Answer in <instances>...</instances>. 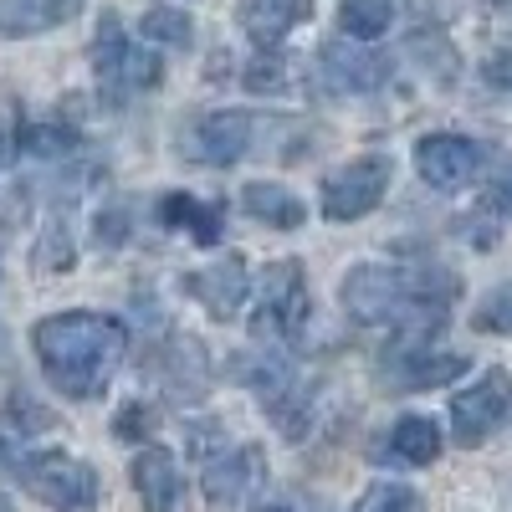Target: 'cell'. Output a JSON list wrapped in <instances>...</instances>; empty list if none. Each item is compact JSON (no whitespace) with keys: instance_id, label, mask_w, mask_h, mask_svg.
<instances>
[{"instance_id":"6da1fadb","label":"cell","mask_w":512,"mask_h":512,"mask_svg":"<svg viewBox=\"0 0 512 512\" xmlns=\"http://www.w3.org/2000/svg\"><path fill=\"white\" fill-rule=\"evenodd\" d=\"M461 297V277L420 262V267H384V262H364L344 277L338 303L344 313L364 328H395V344H425L446 328V313Z\"/></svg>"},{"instance_id":"7a4b0ae2","label":"cell","mask_w":512,"mask_h":512,"mask_svg":"<svg viewBox=\"0 0 512 512\" xmlns=\"http://www.w3.org/2000/svg\"><path fill=\"white\" fill-rule=\"evenodd\" d=\"M31 349L57 395L98 400L108 390L113 369L123 364L128 328L108 313H52L31 328Z\"/></svg>"},{"instance_id":"3957f363","label":"cell","mask_w":512,"mask_h":512,"mask_svg":"<svg viewBox=\"0 0 512 512\" xmlns=\"http://www.w3.org/2000/svg\"><path fill=\"white\" fill-rule=\"evenodd\" d=\"M241 379L256 395V405L267 410V420L282 431V441H303L313 431V410H318V390L308 379H297V364L287 359V349H256L241 359Z\"/></svg>"},{"instance_id":"277c9868","label":"cell","mask_w":512,"mask_h":512,"mask_svg":"<svg viewBox=\"0 0 512 512\" xmlns=\"http://www.w3.org/2000/svg\"><path fill=\"white\" fill-rule=\"evenodd\" d=\"M159 77H164L159 52L139 47V41L123 31V21L108 11L98 21V31H93V82H98V98L108 108H128V98L159 88Z\"/></svg>"},{"instance_id":"5b68a950","label":"cell","mask_w":512,"mask_h":512,"mask_svg":"<svg viewBox=\"0 0 512 512\" xmlns=\"http://www.w3.org/2000/svg\"><path fill=\"white\" fill-rule=\"evenodd\" d=\"M313 318V297H308V277L303 262H272L256 282V308H251V338L262 349H292L303 344Z\"/></svg>"},{"instance_id":"8992f818","label":"cell","mask_w":512,"mask_h":512,"mask_svg":"<svg viewBox=\"0 0 512 512\" xmlns=\"http://www.w3.org/2000/svg\"><path fill=\"white\" fill-rule=\"evenodd\" d=\"M11 477L52 512H98V472L67 451H26Z\"/></svg>"},{"instance_id":"52a82bcc","label":"cell","mask_w":512,"mask_h":512,"mask_svg":"<svg viewBox=\"0 0 512 512\" xmlns=\"http://www.w3.org/2000/svg\"><path fill=\"white\" fill-rule=\"evenodd\" d=\"M390 180H395V164L384 154H359L349 159L344 169H333L323 180V221H359L369 210H379V200L390 195Z\"/></svg>"},{"instance_id":"ba28073f","label":"cell","mask_w":512,"mask_h":512,"mask_svg":"<svg viewBox=\"0 0 512 512\" xmlns=\"http://www.w3.org/2000/svg\"><path fill=\"white\" fill-rule=\"evenodd\" d=\"M390 77H395V57L359 47L349 36L323 41L313 52V82H323V93H379Z\"/></svg>"},{"instance_id":"9c48e42d","label":"cell","mask_w":512,"mask_h":512,"mask_svg":"<svg viewBox=\"0 0 512 512\" xmlns=\"http://www.w3.org/2000/svg\"><path fill=\"white\" fill-rule=\"evenodd\" d=\"M262 487H267V451L262 446H226L216 461L200 466V492L216 512L246 507Z\"/></svg>"},{"instance_id":"30bf717a","label":"cell","mask_w":512,"mask_h":512,"mask_svg":"<svg viewBox=\"0 0 512 512\" xmlns=\"http://www.w3.org/2000/svg\"><path fill=\"white\" fill-rule=\"evenodd\" d=\"M512 410V374L507 369H487L477 384H466V390L451 395V436L456 446H482L502 415Z\"/></svg>"},{"instance_id":"8fae6325","label":"cell","mask_w":512,"mask_h":512,"mask_svg":"<svg viewBox=\"0 0 512 512\" xmlns=\"http://www.w3.org/2000/svg\"><path fill=\"white\" fill-rule=\"evenodd\" d=\"M466 374V354H441L425 344H390L379 359V384L390 395H415V390H441V384Z\"/></svg>"},{"instance_id":"7c38bea8","label":"cell","mask_w":512,"mask_h":512,"mask_svg":"<svg viewBox=\"0 0 512 512\" xmlns=\"http://www.w3.org/2000/svg\"><path fill=\"white\" fill-rule=\"evenodd\" d=\"M482 164H487V149H482L477 139H466V134H425V139L415 144L420 180L436 185V190H446V195L477 185Z\"/></svg>"},{"instance_id":"4fadbf2b","label":"cell","mask_w":512,"mask_h":512,"mask_svg":"<svg viewBox=\"0 0 512 512\" xmlns=\"http://www.w3.org/2000/svg\"><path fill=\"white\" fill-rule=\"evenodd\" d=\"M251 134H256V118L241 113V108H221V113H205L185 128V144L180 154L195 159V164H210V169H231L246 149H251Z\"/></svg>"},{"instance_id":"5bb4252c","label":"cell","mask_w":512,"mask_h":512,"mask_svg":"<svg viewBox=\"0 0 512 512\" xmlns=\"http://www.w3.org/2000/svg\"><path fill=\"white\" fill-rule=\"evenodd\" d=\"M185 292L200 297V308L216 318V323H231L241 313V303H246V292H251V272H246L241 256H226V262H216V267L190 272L185 277Z\"/></svg>"},{"instance_id":"9a60e30c","label":"cell","mask_w":512,"mask_h":512,"mask_svg":"<svg viewBox=\"0 0 512 512\" xmlns=\"http://www.w3.org/2000/svg\"><path fill=\"white\" fill-rule=\"evenodd\" d=\"M308 16H313V0H246L241 31H246L262 52H277Z\"/></svg>"},{"instance_id":"2e32d148","label":"cell","mask_w":512,"mask_h":512,"mask_svg":"<svg viewBox=\"0 0 512 512\" xmlns=\"http://www.w3.org/2000/svg\"><path fill=\"white\" fill-rule=\"evenodd\" d=\"M134 492H139L144 512H175L180 507V466H175V451L144 446L134 456Z\"/></svg>"},{"instance_id":"e0dca14e","label":"cell","mask_w":512,"mask_h":512,"mask_svg":"<svg viewBox=\"0 0 512 512\" xmlns=\"http://www.w3.org/2000/svg\"><path fill=\"white\" fill-rule=\"evenodd\" d=\"M241 210L251 221H262V226H277V231H297L308 221V205L297 200L287 185H272V180H251L241 190Z\"/></svg>"},{"instance_id":"ac0fdd59","label":"cell","mask_w":512,"mask_h":512,"mask_svg":"<svg viewBox=\"0 0 512 512\" xmlns=\"http://www.w3.org/2000/svg\"><path fill=\"white\" fill-rule=\"evenodd\" d=\"M31 262H36V272H72L77 241H72V205L67 200H52L47 221H41V231L31 241Z\"/></svg>"},{"instance_id":"d6986e66","label":"cell","mask_w":512,"mask_h":512,"mask_svg":"<svg viewBox=\"0 0 512 512\" xmlns=\"http://www.w3.org/2000/svg\"><path fill=\"white\" fill-rule=\"evenodd\" d=\"M82 11V0H0V36H36L57 31Z\"/></svg>"},{"instance_id":"ffe728a7","label":"cell","mask_w":512,"mask_h":512,"mask_svg":"<svg viewBox=\"0 0 512 512\" xmlns=\"http://www.w3.org/2000/svg\"><path fill=\"white\" fill-rule=\"evenodd\" d=\"M159 221L169 231H185L195 246H216L221 241V205H200L195 195H164L159 200Z\"/></svg>"},{"instance_id":"44dd1931","label":"cell","mask_w":512,"mask_h":512,"mask_svg":"<svg viewBox=\"0 0 512 512\" xmlns=\"http://www.w3.org/2000/svg\"><path fill=\"white\" fill-rule=\"evenodd\" d=\"M390 456L405 466H431L441 456V425L431 415H400L390 425Z\"/></svg>"},{"instance_id":"7402d4cb","label":"cell","mask_w":512,"mask_h":512,"mask_svg":"<svg viewBox=\"0 0 512 512\" xmlns=\"http://www.w3.org/2000/svg\"><path fill=\"white\" fill-rule=\"evenodd\" d=\"M395 21V6L390 0H344L338 6V26H344L349 41H359V47H369L374 36H384Z\"/></svg>"},{"instance_id":"603a6c76","label":"cell","mask_w":512,"mask_h":512,"mask_svg":"<svg viewBox=\"0 0 512 512\" xmlns=\"http://www.w3.org/2000/svg\"><path fill=\"white\" fill-rule=\"evenodd\" d=\"M144 41H154V47H190L195 41V21L175 6H149L144 21H139Z\"/></svg>"},{"instance_id":"cb8c5ba5","label":"cell","mask_w":512,"mask_h":512,"mask_svg":"<svg viewBox=\"0 0 512 512\" xmlns=\"http://www.w3.org/2000/svg\"><path fill=\"white\" fill-rule=\"evenodd\" d=\"M21 149L31 159H72L82 149V139H77V128H67V123H31L21 134Z\"/></svg>"},{"instance_id":"d4e9b609","label":"cell","mask_w":512,"mask_h":512,"mask_svg":"<svg viewBox=\"0 0 512 512\" xmlns=\"http://www.w3.org/2000/svg\"><path fill=\"white\" fill-rule=\"evenodd\" d=\"M241 88L246 93H287L292 88V67H287V57H277V52H262L246 72H241Z\"/></svg>"},{"instance_id":"484cf974","label":"cell","mask_w":512,"mask_h":512,"mask_svg":"<svg viewBox=\"0 0 512 512\" xmlns=\"http://www.w3.org/2000/svg\"><path fill=\"white\" fill-rule=\"evenodd\" d=\"M349 512H420V497L405 482H374Z\"/></svg>"},{"instance_id":"4316f807","label":"cell","mask_w":512,"mask_h":512,"mask_svg":"<svg viewBox=\"0 0 512 512\" xmlns=\"http://www.w3.org/2000/svg\"><path fill=\"white\" fill-rule=\"evenodd\" d=\"M31 451V436L21 431V425L11 420V415H0V472H16V466H21V456Z\"/></svg>"},{"instance_id":"83f0119b","label":"cell","mask_w":512,"mask_h":512,"mask_svg":"<svg viewBox=\"0 0 512 512\" xmlns=\"http://www.w3.org/2000/svg\"><path fill=\"white\" fill-rule=\"evenodd\" d=\"M256 512H323V502L303 487H277V492H267L262 502H256Z\"/></svg>"},{"instance_id":"f1b7e54d","label":"cell","mask_w":512,"mask_h":512,"mask_svg":"<svg viewBox=\"0 0 512 512\" xmlns=\"http://www.w3.org/2000/svg\"><path fill=\"white\" fill-rule=\"evenodd\" d=\"M149 431H154V410L139 405V400L123 405V410L113 415V436H118V441H144Z\"/></svg>"},{"instance_id":"f546056e","label":"cell","mask_w":512,"mask_h":512,"mask_svg":"<svg viewBox=\"0 0 512 512\" xmlns=\"http://www.w3.org/2000/svg\"><path fill=\"white\" fill-rule=\"evenodd\" d=\"M477 328L482 333H512V303H507V297H487V308L477 313Z\"/></svg>"},{"instance_id":"4dcf8cb0","label":"cell","mask_w":512,"mask_h":512,"mask_svg":"<svg viewBox=\"0 0 512 512\" xmlns=\"http://www.w3.org/2000/svg\"><path fill=\"white\" fill-rule=\"evenodd\" d=\"M482 77L492 82V88H512V41H507V47H497V52L482 62Z\"/></svg>"},{"instance_id":"1f68e13d","label":"cell","mask_w":512,"mask_h":512,"mask_svg":"<svg viewBox=\"0 0 512 512\" xmlns=\"http://www.w3.org/2000/svg\"><path fill=\"white\" fill-rule=\"evenodd\" d=\"M128 216H123V210H103V216H98V246H118L128 231Z\"/></svg>"},{"instance_id":"d6a6232c","label":"cell","mask_w":512,"mask_h":512,"mask_svg":"<svg viewBox=\"0 0 512 512\" xmlns=\"http://www.w3.org/2000/svg\"><path fill=\"white\" fill-rule=\"evenodd\" d=\"M487 210H502V216H512V169L487 190Z\"/></svg>"},{"instance_id":"836d02e7","label":"cell","mask_w":512,"mask_h":512,"mask_svg":"<svg viewBox=\"0 0 512 512\" xmlns=\"http://www.w3.org/2000/svg\"><path fill=\"white\" fill-rule=\"evenodd\" d=\"M16 149H21V144H16V134H11V123H0V175H6V164H11Z\"/></svg>"}]
</instances>
